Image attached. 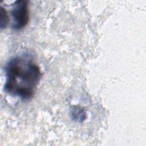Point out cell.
Segmentation results:
<instances>
[{
  "instance_id": "1",
  "label": "cell",
  "mask_w": 146,
  "mask_h": 146,
  "mask_svg": "<svg viewBox=\"0 0 146 146\" xmlns=\"http://www.w3.org/2000/svg\"><path fill=\"white\" fill-rule=\"evenodd\" d=\"M4 91L23 101L34 95L42 76L40 67L27 55L11 58L5 66Z\"/></svg>"
},
{
  "instance_id": "2",
  "label": "cell",
  "mask_w": 146,
  "mask_h": 146,
  "mask_svg": "<svg viewBox=\"0 0 146 146\" xmlns=\"http://www.w3.org/2000/svg\"><path fill=\"white\" fill-rule=\"evenodd\" d=\"M13 22L11 28L14 30H21L26 26L29 21V1L17 0L12 4L10 11Z\"/></svg>"
},
{
  "instance_id": "3",
  "label": "cell",
  "mask_w": 146,
  "mask_h": 146,
  "mask_svg": "<svg viewBox=\"0 0 146 146\" xmlns=\"http://www.w3.org/2000/svg\"><path fill=\"white\" fill-rule=\"evenodd\" d=\"M70 115L71 119L74 121L78 123L83 122L87 117L84 110L81 107L78 106H74L71 108Z\"/></svg>"
},
{
  "instance_id": "4",
  "label": "cell",
  "mask_w": 146,
  "mask_h": 146,
  "mask_svg": "<svg viewBox=\"0 0 146 146\" xmlns=\"http://www.w3.org/2000/svg\"><path fill=\"white\" fill-rule=\"evenodd\" d=\"M0 13H1L0 27H1V29H5L8 25L9 22L10 21L9 17L7 11L2 6H1Z\"/></svg>"
}]
</instances>
